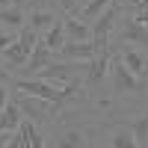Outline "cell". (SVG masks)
<instances>
[{
  "mask_svg": "<svg viewBox=\"0 0 148 148\" xmlns=\"http://www.w3.org/2000/svg\"><path fill=\"white\" fill-rule=\"evenodd\" d=\"M101 121H71V110L59 113L47 127V148H95Z\"/></svg>",
  "mask_w": 148,
  "mask_h": 148,
  "instance_id": "cell-1",
  "label": "cell"
},
{
  "mask_svg": "<svg viewBox=\"0 0 148 148\" xmlns=\"http://www.w3.org/2000/svg\"><path fill=\"white\" fill-rule=\"evenodd\" d=\"M110 98L113 101H133V98H142L148 95V80H139L125 62L121 56L116 53V45H113V56H110Z\"/></svg>",
  "mask_w": 148,
  "mask_h": 148,
  "instance_id": "cell-2",
  "label": "cell"
},
{
  "mask_svg": "<svg viewBox=\"0 0 148 148\" xmlns=\"http://www.w3.org/2000/svg\"><path fill=\"white\" fill-rule=\"evenodd\" d=\"M12 101H18V107L24 110V116H27L30 121H36V125H42V127H51L53 119L59 116L51 101L36 98V95H27V92H18V89H12Z\"/></svg>",
  "mask_w": 148,
  "mask_h": 148,
  "instance_id": "cell-3",
  "label": "cell"
},
{
  "mask_svg": "<svg viewBox=\"0 0 148 148\" xmlns=\"http://www.w3.org/2000/svg\"><path fill=\"white\" fill-rule=\"evenodd\" d=\"M121 15H125V3H116V0H113V3H110L101 15L92 21V39H95L98 45L113 42V33H116V27H119Z\"/></svg>",
  "mask_w": 148,
  "mask_h": 148,
  "instance_id": "cell-4",
  "label": "cell"
},
{
  "mask_svg": "<svg viewBox=\"0 0 148 148\" xmlns=\"http://www.w3.org/2000/svg\"><path fill=\"white\" fill-rule=\"evenodd\" d=\"M113 42L116 45H136L142 51H148V27L125 12L121 21H119V27H116V33H113Z\"/></svg>",
  "mask_w": 148,
  "mask_h": 148,
  "instance_id": "cell-5",
  "label": "cell"
},
{
  "mask_svg": "<svg viewBox=\"0 0 148 148\" xmlns=\"http://www.w3.org/2000/svg\"><path fill=\"white\" fill-rule=\"evenodd\" d=\"M101 51V45L95 39L89 42H65L62 47L56 51V59H62V62H92Z\"/></svg>",
  "mask_w": 148,
  "mask_h": 148,
  "instance_id": "cell-6",
  "label": "cell"
},
{
  "mask_svg": "<svg viewBox=\"0 0 148 148\" xmlns=\"http://www.w3.org/2000/svg\"><path fill=\"white\" fill-rule=\"evenodd\" d=\"M116 53L121 56V62L136 74L139 80H148V51H142L136 45H116Z\"/></svg>",
  "mask_w": 148,
  "mask_h": 148,
  "instance_id": "cell-7",
  "label": "cell"
},
{
  "mask_svg": "<svg viewBox=\"0 0 148 148\" xmlns=\"http://www.w3.org/2000/svg\"><path fill=\"white\" fill-rule=\"evenodd\" d=\"M101 125H125L133 139H136L139 148H148V110L145 113H136V116H121V119H107L101 121Z\"/></svg>",
  "mask_w": 148,
  "mask_h": 148,
  "instance_id": "cell-8",
  "label": "cell"
},
{
  "mask_svg": "<svg viewBox=\"0 0 148 148\" xmlns=\"http://www.w3.org/2000/svg\"><path fill=\"white\" fill-rule=\"evenodd\" d=\"M53 59H56V53H53V51H47V47L39 42V45H36V51H33V56L27 59V65H21L15 74H12V77H36V74H39L45 65H51Z\"/></svg>",
  "mask_w": 148,
  "mask_h": 148,
  "instance_id": "cell-9",
  "label": "cell"
},
{
  "mask_svg": "<svg viewBox=\"0 0 148 148\" xmlns=\"http://www.w3.org/2000/svg\"><path fill=\"white\" fill-rule=\"evenodd\" d=\"M59 18H62V12L53 9V6H33V9H30V15H27V24H30V27L39 33V36H45V33L51 30Z\"/></svg>",
  "mask_w": 148,
  "mask_h": 148,
  "instance_id": "cell-10",
  "label": "cell"
},
{
  "mask_svg": "<svg viewBox=\"0 0 148 148\" xmlns=\"http://www.w3.org/2000/svg\"><path fill=\"white\" fill-rule=\"evenodd\" d=\"M27 15H30V9L24 6V3H15V6H9L0 12V30H9V33H21L24 27H27Z\"/></svg>",
  "mask_w": 148,
  "mask_h": 148,
  "instance_id": "cell-11",
  "label": "cell"
},
{
  "mask_svg": "<svg viewBox=\"0 0 148 148\" xmlns=\"http://www.w3.org/2000/svg\"><path fill=\"white\" fill-rule=\"evenodd\" d=\"M24 110L18 107V101H12L9 98V104L3 107V113H0V133H12V130H18L24 125Z\"/></svg>",
  "mask_w": 148,
  "mask_h": 148,
  "instance_id": "cell-12",
  "label": "cell"
},
{
  "mask_svg": "<svg viewBox=\"0 0 148 148\" xmlns=\"http://www.w3.org/2000/svg\"><path fill=\"white\" fill-rule=\"evenodd\" d=\"M21 130H24V145H27V148H47V127L36 125V121H30V119H24Z\"/></svg>",
  "mask_w": 148,
  "mask_h": 148,
  "instance_id": "cell-13",
  "label": "cell"
},
{
  "mask_svg": "<svg viewBox=\"0 0 148 148\" xmlns=\"http://www.w3.org/2000/svg\"><path fill=\"white\" fill-rule=\"evenodd\" d=\"M39 42H42V45L47 47V51H53V53H56V51H59V47H62V45L68 42V33H65V15H62V18H59V21L53 24V27H51V30H47V33L42 36V39H39Z\"/></svg>",
  "mask_w": 148,
  "mask_h": 148,
  "instance_id": "cell-14",
  "label": "cell"
},
{
  "mask_svg": "<svg viewBox=\"0 0 148 148\" xmlns=\"http://www.w3.org/2000/svg\"><path fill=\"white\" fill-rule=\"evenodd\" d=\"M65 33H68V42H89L92 39V21L65 18Z\"/></svg>",
  "mask_w": 148,
  "mask_h": 148,
  "instance_id": "cell-15",
  "label": "cell"
},
{
  "mask_svg": "<svg viewBox=\"0 0 148 148\" xmlns=\"http://www.w3.org/2000/svg\"><path fill=\"white\" fill-rule=\"evenodd\" d=\"M101 127H110V145L113 148H139L133 133L125 127V125H101Z\"/></svg>",
  "mask_w": 148,
  "mask_h": 148,
  "instance_id": "cell-16",
  "label": "cell"
},
{
  "mask_svg": "<svg viewBox=\"0 0 148 148\" xmlns=\"http://www.w3.org/2000/svg\"><path fill=\"white\" fill-rule=\"evenodd\" d=\"M110 3H113V0H89L86 6H80V15H77V18H83V21H95Z\"/></svg>",
  "mask_w": 148,
  "mask_h": 148,
  "instance_id": "cell-17",
  "label": "cell"
},
{
  "mask_svg": "<svg viewBox=\"0 0 148 148\" xmlns=\"http://www.w3.org/2000/svg\"><path fill=\"white\" fill-rule=\"evenodd\" d=\"M51 3H53V9L62 12L65 18H77L80 15V3L77 0H51Z\"/></svg>",
  "mask_w": 148,
  "mask_h": 148,
  "instance_id": "cell-18",
  "label": "cell"
},
{
  "mask_svg": "<svg viewBox=\"0 0 148 148\" xmlns=\"http://www.w3.org/2000/svg\"><path fill=\"white\" fill-rule=\"evenodd\" d=\"M9 98H12V83H3V80H0V113H3V107L9 104Z\"/></svg>",
  "mask_w": 148,
  "mask_h": 148,
  "instance_id": "cell-19",
  "label": "cell"
},
{
  "mask_svg": "<svg viewBox=\"0 0 148 148\" xmlns=\"http://www.w3.org/2000/svg\"><path fill=\"white\" fill-rule=\"evenodd\" d=\"M15 39H18V36H15V33H9V30H0V53H3V51H6V47H9L12 42H15Z\"/></svg>",
  "mask_w": 148,
  "mask_h": 148,
  "instance_id": "cell-20",
  "label": "cell"
},
{
  "mask_svg": "<svg viewBox=\"0 0 148 148\" xmlns=\"http://www.w3.org/2000/svg\"><path fill=\"white\" fill-rule=\"evenodd\" d=\"M127 12V9H125ZM127 15H133V18H136L139 24H145V27H148V9H139V12H127Z\"/></svg>",
  "mask_w": 148,
  "mask_h": 148,
  "instance_id": "cell-21",
  "label": "cell"
},
{
  "mask_svg": "<svg viewBox=\"0 0 148 148\" xmlns=\"http://www.w3.org/2000/svg\"><path fill=\"white\" fill-rule=\"evenodd\" d=\"M9 6H15V0H0V12L9 9ZM24 6H27V3H24Z\"/></svg>",
  "mask_w": 148,
  "mask_h": 148,
  "instance_id": "cell-22",
  "label": "cell"
},
{
  "mask_svg": "<svg viewBox=\"0 0 148 148\" xmlns=\"http://www.w3.org/2000/svg\"><path fill=\"white\" fill-rule=\"evenodd\" d=\"M39 3H42V0H27V6H30V9H33V6H39Z\"/></svg>",
  "mask_w": 148,
  "mask_h": 148,
  "instance_id": "cell-23",
  "label": "cell"
},
{
  "mask_svg": "<svg viewBox=\"0 0 148 148\" xmlns=\"http://www.w3.org/2000/svg\"><path fill=\"white\" fill-rule=\"evenodd\" d=\"M77 3H80V6H86V3H89V0H77Z\"/></svg>",
  "mask_w": 148,
  "mask_h": 148,
  "instance_id": "cell-24",
  "label": "cell"
},
{
  "mask_svg": "<svg viewBox=\"0 0 148 148\" xmlns=\"http://www.w3.org/2000/svg\"><path fill=\"white\" fill-rule=\"evenodd\" d=\"M116 3H125V6H127V0H116Z\"/></svg>",
  "mask_w": 148,
  "mask_h": 148,
  "instance_id": "cell-25",
  "label": "cell"
}]
</instances>
